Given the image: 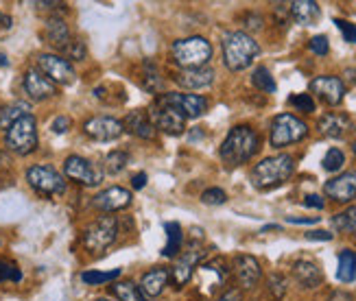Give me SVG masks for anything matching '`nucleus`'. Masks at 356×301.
Returning <instances> with one entry per match:
<instances>
[{
  "label": "nucleus",
  "instance_id": "nucleus-52",
  "mask_svg": "<svg viewBox=\"0 0 356 301\" xmlns=\"http://www.w3.org/2000/svg\"><path fill=\"white\" fill-rule=\"evenodd\" d=\"M7 63H9V61H7V57H5V55H0V68L7 66Z\"/></svg>",
  "mask_w": 356,
  "mask_h": 301
},
{
  "label": "nucleus",
  "instance_id": "nucleus-3",
  "mask_svg": "<svg viewBox=\"0 0 356 301\" xmlns=\"http://www.w3.org/2000/svg\"><path fill=\"white\" fill-rule=\"evenodd\" d=\"M293 170H296V160H293V155H289V153L271 155L254 166L252 181L258 190H271V188H277L284 181H289Z\"/></svg>",
  "mask_w": 356,
  "mask_h": 301
},
{
  "label": "nucleus",
  "instance_id": "nucleus-53",
  "mask_svg": "<svg viewBox=\"0 0 356 301\" xmlns=\"http://www.w3.org/2000/svg\"><path fill=\"white\" fill-rule=\"evenodd\" d=\"M197 138H201V131H193L191 133V140H197Z\"/></svg>",
  "mask_w": 356,
  "mask_h": 301
},
{
  "label": "nucleus",
  "instance_id": "nucleus-31",
  "mask_svg": "<svg viewBox=\"0 0 356 301\" xmlns=\"http://www.w3.org/2000/svg\"><path fill=\"white\" fill-rule=\"evenodd\" d=\"M339 282L350 284L356 279V253L350 249H343L339 253V271H337Z\"/></svg>",
  "mask_w": 356,
  "mask_h": 301
},
{
  "label": "nucleus",
  "instance_id": "nucleus-35",
  "mask_svg": "<svg viewBox=\"0 0 356 301\" xmlns=\"http://www.w3.org/2000/svg\"><path fill=\"white\" fill-rule=\"evenodd\" d=\"M252 81H254V86H256L258 90L267 92V94H273V92L277 90V86H275V79L271 76V72H269L265 66L256 68V72H254V76H252Z\"/></svg>",
  "mask_w": 356,
  "mask_h": 301
},
{
  "label": "nucleus",
  "instance_id": "nucleus-12",
  "mask_svg": "<svg viewBox=\"0 0 356 301\" xmlns=\"http://www.w3.org/2000/svg\"><path fill=\"white\" fill-rule=\"evenodd\" d=\"M160 99L166 105L175 107L184 118H199V116H204L208 109V99L199 97V94L168 92V94H160Z\"/></svg>",
  "mask_w": 356,
  "mask_h": 301
},
{
  "label": "nucleus",
  "instance_id": "nucleus-9",
  "mask_svg": "<svg viewBox=\"0 0 356 301\" xmlns=\"http://www.w3.org/2000/svg\"><path fill=\"white\" fill-rule=\"evenodd\" d=\"M229 271L227 266L223 264V260H210L206 264L197 266V284H199V291L212 297L219 293L225 284H227Z\"/></svg>",
  "mask_w": 356,
  "mask_h": 301
},
{
  "label": "nucleus",
  "instance_id": "nucleus-43",
  "mask_svg": "<svg viewBox=\"0 0 356 301\" xmlns=\"http://www.w3.org/2000/svg\"><path fill=\"white\" fill-rule=\"evenodd\" d=\"M334 24H337L339 31H341V35H343L346 42L356 44V24H352V22H348V20H341V18H337Z\"/></svg>",
  "mask_w": 356,
  "mask_h": 301
},
{
  "label": "nucleus",
  "instance_id": "nucleus-8",
  "mask_svg": "<svg viewBox=\"0 0 356 301\" xmlns=\"http://www.w3.org/2000/svg\"><path fill=\"white\" fill-rule=\"evenodd\" d=\"M118 236V220L116 216H101L86 227L83 231V245L88 251L99 253L105 251L107 247H112L116 243Z\"/></svg>",
  "mask_w": 356,
  "mask_h": 301
},
{
  "label": "nucleus",
  "instance_id": "nucleus-5",
  "mask_svg": "<svg viewBox=\"0 0 356 301\" xmlns=\"http://www.w3.org/2000/svg\"><path fill=\"white\" fill-rule=\"evenodd\" d=\"M5 145L15 155H29L38 149V120L33 114L22 116L5 131Z\"/></svg>",
  "mask_w": 356,
  "mask_h": 301
},
{
  "label": "nucleus",
  "instance_id": "nucleus-30",
  "mask_svg": "<svg viewBox=\"0 0 356 301\" xmlns=\"http://www.w3.org/2000/svg\"><path fill=\"white\" fill-rule=\"evenodd\" d=\"M29 112H31L29 105L22 103V101H15V103H11V105L0 107V129L7 131L13 122H18V120H20L22 116H26Z\"/></svg>",
  "mask_w": 356,
  "mask_h": 301
},
{
  "label": "nucleus",
  "instance_id": "nucleus-16",
  "mask_svg": "<svg viewBox=\"0 0 356 301\" xmlns=\"http://www.w3.org/2000/svg\"><path fill=\"white\" fill-rule=\"evenodd\" d=\"M311 92L317 94V97L326 103V105H339L343 101L346 97V86L343 81L339 76H328V74H323V76H317L311 81Z\"/></svg>",
  "mask_w": 356,
  "mask_h": 301
},
{
  "label": "nucleus",
  "instance_id": "nucleus-40",
  "mask_svg": "<svg viewBox=\"0 0 356 301\" xmlns=\"http://www.w3.org/2000/svg\"><path fill=\"white\" fill-rule=\"evenodd\" d=\"M267 284H269V293H271L273 299H282L284 297V293H286V277L284 275L273 273V275H269Z\"/></svg>",
  "mask_w": 356,
  "mask_h": 301
},
{
  "label": "nucleus",
  "instance_id": "nucleus-45",
  "mask_svg": "<svg viewBox=\"0 0 356 301\" xmlns=\"http://www.w3.org/2000/svg\"><path fill=\"white\" fill-rule=\"evenodd\" d=\"M53 133H66L70 129V118L68 116H57L51 124Z\"/></svg>",
  "mask_w": 356,
  "mask_h": 301
},
{
  "label": "nucleus",
  "instance_id": "nucleus-28",
  "mask_svg": "<svg viewBox=\"0 0 356 301\" xmlns=\"http://www.w3.org/2000/svg\"><path fill=\"white\" fill-rule=\"evenodd\" d=\"M164 231H166V247L162 249V256L164 258H175L177 253L181 251V245H184V229L179 223L171 220V223H164Z\"/></svg>",
  "mask_w": 356,
  "mask_h": 301
},
{
  "label": "nucleus",
  "instance_id": "nucleus-23",
  "mask_svg": "<svg viewBox=\"0 0 356 301\" xmlns=\"http://www.w3.org/2000/svg\"><path fill=\"white\" fill-rule=\"evenodd\" d=\"M168 277H171V271L164 266H156V268H151V271H147L140 279V291L145 293V297H158L162 295L164 286H166V282Z\"/></svg>",
  "mask_w": 356,
  "mask_h": 301
},
{
  "label": "nucleus",
  "instance_id": "nucleus-6",
  "mask_svg": "<svg viewBox=\"0 0 356 301\" xmlns=\"http://www.w3.org/2000/svg\"><path fill=\"white\" fill-rule=\"evenodd\" d=\"M306 136H308V124L304 120H300L293 114H280L271 122L269 142H271V147L282 149L289 145H296V142H302Z\"/></svg>",
  "mask_w": 356,
  "mask_h": 301
},
{
  "label": "nucleus",
  "instance_id": "nucleus-39",
  "mask_svg": "<svg viewBox=\"0 0 356 301\" xmlns=\"http://www.w3.org/2000/svg\"><path fill=\"white\" fill-rule=\"evenodd\" d=\"M289 103L298 109V112H304V114H313L315 112V99L311 94H298V97H291Z\"/></svg>",
  "mask_w": 356,
  "mask_h": 301
},
{
  "label": "nucleus",
  "instance_id": "nucleus-18",
  "mask_svg": "<svg viewBox=\"0 0 356 301\" xmlns=\"http://www.w3.org/2000/svg\"><path fill=\"white\" fill-rule=\"evenodd\" d=\"M131 193L127 188H120V186H114V188H107L103 193H99L95 197V208L97 210H103V212H118V210H125L131 205Z\"/></svg>",
  "mask_w": 356,
  "mask_h": 301
},
{
  "label": "nucleus",
  "instance_id": "nucleus-54",
  "mask_svg": "<svg viewBox=\"0 0 356 301\" xmlns=\"http://www.w3.org/2000/svg\"><path fill=\"white\" fill-rule=\"evenodd\" d=\"M99 301H112V299H105V297H103V299H99Z\"/></svg>",
  "mask_w": 356,
  "mask_h": 301
},
{
  "label": "nucleus",
  "instance_id": "nucleus-10",
  "mask_svg": "<svg viewBox=\"0 0 356 301\" xmlns=\"http://www.w3.org/2000/svg\"><path fill=\"white\" fill-rule=\"evenodd\" d=\"M64 172H66L68 179L81 184V186H88V188L99 186L101 179H103L101 168L95 162H90V160H86V157H81V155H70L68 160L64 162Z\"/></svg>",
  "mask_w": 356,
  "mask_h": 301
},
{
  "label": "nucleus",
  "instance_id": "nucleus-41",
  "mask_svg": "<svg viewBox=\"0 0 356 301\" xmlns=\"http://www.w3.org/2000/svg\"><path fill=\"white\" fill-rule=\"evenodd\" d=\"M201 201H204L206 205H223L227 201V195L221 188H208L206 193L201 195Z\"/></svg>",
  "mask_w": 356,
  "mask_h": 301
},
{
  "label": "nucleus",
  "instance_id": "nucleus-49",
  "mask_svg": "<svg viewBox=\"0 0 356 301\" xmlns=\"http://www.w3.org/2000/svg\"><path fill=\"white\" fill-rule=\"evenodd\" d=\"M286 220H289V223H296V225H311V223H317V216H311V218H296V216H289Z\"/></svg>",
  "mask_w": 356,
  "mask_h": 301
},
{
  "label": "nucleus",
  "instance_id": "nucleus-17",
  "mask_svg": "<svg viewBox=\"0 0 356 301\" xmlns=\"http://www.w3.org/2000/svg\"><path fill=\"white\" fill-rule=\"evenodd\" d=\"M83 131H86L90 138L99 140V142H112V140L120 138L125 129H122V122L116 120V118H110V116H95V118L86 120Z\"/></svg>",
  "mask_w": 356,
  "mask_h": 301
},
{
  "label": "nucleus",
  "instance_id": "nucleus-26",
  "mask_svg": "<svg viewBox=\"0 0 356 301\" xmlns=\"http://www.w3.org/2000/svg\"><path fill=\"white\" fill-rule=\"evenodd\" d=\"M319 5L313 0H296V3H289V15L298 24H315L319 20Z\"/></svg>",
  "mask_w": 356,
  "mask_h": 301
},
{
  "label": "nucleus",
  "instance_id": "nucleus-48",
  "mask_svg": "<svg viewBox=\"0 0 356 301\" xmlns=\"http://www.w3.org/2000/svg\"><path fill=\"white\" fill-rule=\"evenodd\" d=\"M216 301H243V297H241V293L236 291V288H232V291H227V293H223L219 299Z\"/></svg>",
  "mask_w": 356,
  "mask_h": 301
},
{
  "label": "nucleus",
  "instance_id": "nucleus-11",
  "mask_svg": "<svg viewBox=\"0 0 356 301\" xmlns=\"http://www.w3.org/2000/svg\"><path fill=\"white\" fill-rule=\"evenodd\" d=\"M149 116H151V122H156L158 129H162L168 136H179L186 129V118L177 112L175 107L166 105L160 97L156 99V103H153Z\"/></svg>",
  "mask_w": 356,
  "mask_h": 301
},
{
  "label": "nucleus",
  "instance_id": "nucleus-50",
  "mask_svg": "<svg viewBox=\"0 0 356 301\" xmlns=\"http://www.w3.org/2000/svg\"><path fill=\"white\" fill-rule=\"evenodd\" d=\"M134 188L136 190H140V188H145V184H147V175H145V172H138V175H134Z\"/></svg>",
  "mask_w": 356,
  "mask_h": 301
},
{
  "label": "nucleus",
  "instance_id": "nucleus-19",
  "mask_svg": "<svg viewBox=\"0 0 356 301\" xmlns=\"http://www.w3.org/2000/svg\"><path fill=\"white\" fill-rule=\"evenodd\" d=\"M234 275H236V282L241 288H245V291L254 288L262 277L260 262L254 256H236L234 258Z\"/></svg>",
  "mask_w": 356,
  "mask_h": 301
},
{
  "label": "nucleus",
  "instance_id": "nucleus-13",
  "mask_svg": "<svg viewBox=\"0 0 356 301\" xmlns=\"http://www.w3.org/2000/svg\"><path fill=\"white\" fill-rule=\"evenodd\" d=\"M38 66H40V72L46 74L51 79L53 83H72L74 81V68L70 66V61L59 57V55H51V53H44L38 57Z\"/></svg>",
  "mask_w": 356,
  "mask_h": 301
},
{
  "label": "nucleus",
  "instance_id": "nucleus-33",
  "mask_svg": "<svg viewBox=\"0 0 356 301\" xmlns=\"http://www.w3.org/2000/svg\"><path fill=\"white\" fill-rule=\"evenodd\" d=\"M332 225L339 231H356V205H352V208H348L343 212H339L332 218Z\"/></svg>",
  "mask_w": 356,
  "mask_h": 301
},
{
  "label": "nucleus",
  "instance_id": "nucleus-47",
  "mask_svg": "<svg viewBox=\"0 0 356 301\" xmlns=\"http://www.w3.org/2000/svg\"><path fill=\"white\" fill-rule=\"evenodd\" d=\"M306 238H308V241H332V234L317 229V231H308V234H306Z\"/></svg>",
  "mask_w": 356,
  "mask_h": 301
},
{
  "label": "nucleus",
  "instance_id": "nucleus-27",
  "mask_svg": "<svg viewBox=\"0 0 356 301\" xmlns=\"http://www.w3.org/2000/svg\"><path fill=\"white\" fill-rule=\"evenodd\" d=\"M46 40H49V44H53L55 49L64 51L72 40L68 24L61 18H49L46 20Z\"/></svg>",
  "mask_w": 356,
  "mask_h": 301
},
{
  "label": "nucleus",
  "instance_id": "nucleus-44",
  "mask_svg": "<svg viewBox=\"0 0 356 301\" xmlns=\"http://www.w3.org/2000/svg\"><path fill=\"white\" fill-rule=\"evenodd\" d=\"M308 46H311V51L315 55H328V51H330V44H328V38L326 35H315Z\"/></svg>",
  "mask_w": 356,
  "mask_h": 301
},
{
  "label": "nucleus",
  "instance_id": "nucleus-46",
  "mask_svg": "<svg viewBox=\"0 0 356 301\" xmlns=\"http://www.w3.org/2000/svg\"><path fill=\"white\" fill-rule=\"evenodd\" d=\"M304 205L306 208H315V210H323V205H326V201H323L319 195H308L304 199Z\"/></svg>",
  "mask_w": 356,
  "mask_h": 301
},
{
  "label": "nucleus",
  "instance_id": "nucleus-1",
  "mask_svg": "<svg viewBox=\"0 0 356 301\" xmlns=\"http://www.w3.org/2000/svg\"><path fill=\"white\" fill-rule=\"evenodd\" d=\"M260 147V138L258 133L252 129V127H247V124H238L234 127L227 138L223 140V145H221V160L227 164V166H241L245 162H250L252 157L256 155Z\"/></svg>",
  "mask_w": 356,
  "mask_h": 301
},
{
  "label": "nucleus",
  "instance_id": "nucleus-36",
  "mask_svg": "<svg viewBox=\"0 0 356 301\" xmlns=\"http://www.w3.org/2000/svg\"><path fill=\"white\" fill-rule=\"evenodd\" d=\"M120 277V268H112V271H86L81 275V279L90 286H97V284H107V282H114Z\"/></svg>",
  "mask_w": 356,
  "mask_h": 301
},
{
  "label": "nucleus",
  "instance_id": "nucleus-38",
  "mask_svg": "<svg viewBox=\"0 0 356 301\" xmlns=\"http://www.w3.org/2000/svg\"><path fill=\"white\" fill-rule=\"evenodd\" d=\"M22 279V271L18 268V264L11 260H0V284L3 282H20Z\"/></svg>",
  "mask_w": 356,
  "mask_h": 301
},
{
  "label": "nucleus",
  "instance_id": "nucleus-37",
  "mask_svg": "<svg viewBox=\"0 0 356 301\" xmlns=\"http://www.w3.org/2000/svg\"><path fill=\"white\" fill-rule=\"evenodd\" d=\"M343 164H346V155H343V151H341V149H330L326 155H323V162H321L323 170H328V172L341 170V168H343Z\"/></svg>",
  "mask_w": 356,
  "mask_h": 301
},
{
  "label": "nucleus",
  "instance_id": "nucleus-32",
  "mask_svg": "<svg viewBox=\"0 0 356 301\" xmlns=\"http://www.w3.org/2000/svg\"><path fill=\"white\" fill-rule=\"evenodd\" d=\"M112 293L118 301H149L140 286H136L134 282H116L112 286Z\"/></svg>",
  "mask_w": 356,
  "mask_h": 301
},
{
  "label": "nucleus",
  "instance_id": "nucleus-25",
  "mask_svg": "<svg viewBox=\"0 0 356 301\" xmlns=\"http://www.w3.org/2000/svg\"><path fill=\"white\" fill-rule=\"evenodd\" d=\"M350 127H352L350 118L346 114H337V112L321 116L317 122V129L328 138H343L350 131Z\"/></svg>",
  "mask_w": 356,
  "mask_h": 301
},
{
  "label": "nucleus",
  "instance_id": "nucleus-14",
  "mask_svg": "<svg viewBox=\"0 0 356 301\" xmlns=\"http://www.w3.org/2000/svg\"><path fill=\"white\" fill-rule=\"evenodd\" d=\"M22 86H24V92L29 94L31 101H46L57 94V86L46 74H42L40 68H29L24 72Z\"/></svg>",
  "mask_w": 356,
  "mask_h": 301
},
{
  "label": "nucleus",
  "instance_id": "nucleus-7",
  "mask_svg": "<svg viewBox=\"0 0 356 301\" xmlns=\"http://www.w3.org/2000/svg\"><path fill=\"white\" fill-rule=\"evenodd\" d=\"M26 181L29 186L35 190L38 195L44 197H61L66 193V181L64 175L57 172L53 166H46V164H38V166H31L26 170Z\"/></svg>",
  "mask_w": 356,
  "mask_h": 301
},
{
  "label": "nucleus",
  "instance_id": "nucleus-22",
  "mask_svg": "<svg viewBox=\"0 0 356 301\" xmlns=\"http://www.w3.org/2000/svg\"><path fill=\"white\" fill-rule=\"evenodd\" d=\"M177 86H181L184 90H201L208 88L214 81V70L204 66V68H191V70H181L175 76Z\"/></svg>",
  "mask_w": 356,
  "mask_h": 301
},
{
  "label": "nucleus",
  "instance_id": "nucleus-42",
  "mask_svg": "<svg viewBox=\"0 0 356 301\" xmlns=\"http://www.w3.org/2000/svg\"><path fill=\"white\" fill-rule=\"evenodd\" d=\"M64 55L68 59H74V61L86 59V44L81 40H70V44L64 49Z\"/></svg>",
  "mask_w": 356,
  "mask_h": 301
},
{
  "label": "nucleus",
  "instance_id": "nucleus-51",
  "mask_svg": "<svg viewBox=\"0 0 356 301\" xmlns=\"http://www.w3.org/2000/svg\"><path fill=\"white\" fill-rule=\"evenodd\" d=\"M11 24H13V20L9 18V15H5L3 11H0V26H3V29H11Z\"/></svg>",
  "mask_w": 356,
  "mask_h": 301
},
{
  "label": "nucleus",
  "instance_id": "nucleus-15",
  "mask_svg": "<svg viewBox=\"0 0 356 301\" xmlns=\"http://www.w3.org/2000/svg\"><path fill=\"white\" fill-rule=\"evenodd\" d=\"M204 256V251H201L199 245H193L188 251H184V256L177 258L173 271H171V277H173V284L175 288H184L186 284H188L195 275V268L199 266V260Z\"/></svg>",
  "mask_w": 356,
  "mask_h": 301
},
{
  "label": "nucleus",
  "instance_id": "nucleus-20",
  "mask_svg": "<svg viewBox=\"0 0 356 301\" xmlns=\"http://www.w3.org/2000/svg\"><path fill=\"white\" fill-rule=\"evenodd\" d=\"M323 193L339 203H350L356 197V172L348 170L343 175L330 179L326 186H323Z\"/></svg>",
  "mask_w": 356,
  "mask_h": 301
},
{
  "label": "nucleus",
  "instance_id": "nucleus-2",
  "mask_svg": "<svg viewBox=\"0 0 356 301\" xmlns=\"http://www.w3.org/2000/svg\"><path fill=\"white\" fill-rule=\"evenodd\" d=\"M258 53V42L245 31H229V33L223 35V61L232 72L250 68Z\"/></svg>",
  "mask_w": 356,
  "mask_h": 301
},
{
  "label": "nucleus",
  "instance_id": "nucleus-55",
  "mask_svg": "<svg viewBox=\"0 0 356 301\" xmlns=\"http://www.w3.org/2000/svg\"><path fill=\"white\" fill-rule=\"evenodd\" d=\"M354 155H356V142H354Z\"/></svg>",
  "mask_w": 356,
  "mask_h": 301
},
{
  "label": "nucleus",
  "instance_id": "nucleus-29",
  "mask_svg": "<svg viewBox=\"0 0 356 301\" xmlns=\"http://www.w3.org/2000/svg\"><path fill=\"white\" fill-rule=\"evenodd\" d=\"M143 76H140V86L147 90V92H162V88H164V79H162V72H160V68L153 63L151 59H145L143 61V72H140Z\"/></svg>",
  "mask_w": 356,
  "mask_h": 301
},
{
  "label": "nucleus",
  "instance_id": "nucleus-34",
  "mask_svg": "<svg viewBox=\"0 0 356 301\" xmlns=\"http://www.w3.org/2000/svg\"><path fill=\"white\" fill-rule=\"evenodd\" d=\"M129 164V153L127 151H112L105 157V170L110 175H118V172Z\"/></svg>",
  "mask_w": 356,
  "mask_h": 301
},
{
  "label": "nucleus",
  "instance_id": "nucleus-4",
  "mask_svg": "<svg viewBox=\"0 0 356 301\" xmlns=\"http://www.w3.org/2000/svg\"><path fill=\"white\" fill-rule=\"evenodd\" d=\"M173 59L177 66H181L184 70L191 68H204L206 63L212 59V44L201 38V35H193V38H184L177 40L173 44Z\"/></svg>",
  "mask_w": 356,
  "mask_h": 301
},
{
  "label": "nucleus",
  "instance_id": "nucleus-21",
  "mask_svg": "<svg viewBox=\"0 0 356 301\" xmlns=\"http://www.w3.org/2000/svg\"><path fill=\"white\" fill-rule=\"evenodd\" d=\"M122 129H127L129 133L143 138V140H151L156 136V124L151 122V116L145 109H136V112H129L127 118L122 120Z\"/></svg>",
  "mask_w": 356,
  "mask_h": 301
},
{
  "label": "nucleus",
  "instance_id": "nucleus-24",
  "mask_svg": "<svg viewBox=\"0 0 356 301\" xmlns=\"http://www.w3.org/2000/svg\"><path fill=\"white\" fill-rule=\"evenodd\" d=\"M293 277L298 279V284L302 288H317L323 282L319 266L315 262H308V260H298L296 264H293Z\"/></svg>",
  "mask_w": 356,
  "mask_h": 301
}]
</instances>
